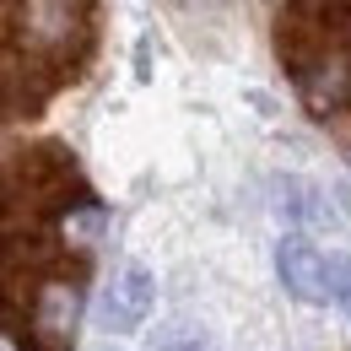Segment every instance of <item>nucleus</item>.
I'll use <instances>...</instances> for the list:
<instances>
[{
  "label": "nucleus",
  "mask_w": 351,
  "mask_h": 351,
  "mask_svg": "<svg viewBox=\"0 0 351 351\" xmlns=\"http://www.w3.org/2000/svg\"><path fill=\"white\" fill-rule=\"evenodd\" d=\"M0 211H5V200H0ZM5 249H11V243H5V217H0V260H5Z\"/></svg>",
  "instance_id": "10"
},
{
  "label": "nucleus",
  "mask_w": 351,
  "mask_h": 351,
  "mask_svg": "<svg viewBox=\"0 0 351 351\" xmlns=\"http://www.w3.org/2000/svg\"><path fill=\"white\" fill-rule=\"evenodd\" d=\"M146 351H221V341H217V330H211L206 319L173 313V319H162V324L152 330Z\"/></svg>",
  "instance_id": "7"
},
{
  "label": "nucleus",
  "mask_w": 351,
  "mask_h": 351,
  "mask_svg": "<svg viewBox=\"0 0 351 351\" xmlns=\"http://www.w3.org/2000/svg\"><path fill=\"white\" fill-rule=\"evenodd\" d=\"M97 351H114V346H97Z\"/></svg>",
  "instance_id": "12"
},
{
  "label": "nucleus",
  "mask_w": 351,
  "mask_h": 351,
  "mask_svg": "<svg viewBox=\"0 0 351 351\" xmlns=\"http://www.w3.org/2000/svg\"><path fill=\"white\" fill-rule=\"evenodd\" d=\"M330 270H335V303L351 319V254H330Z\"/></svg>",
  "instance_id": "8"
},
{
  "label": "nucleus",
  "mask_w": 351,
  "mask_h": 351,
  "mask_svg": "<svg viewBox=\"0 0 351 351\" xmlns=\"http://www.w3.org/2000/svg\"><path fill=\"white\" fill-rule=\"evenodd\" d=\"M0 351H38L33 341H22V335H11L5 324H0Z\"/></svg>",
  "instance_id": "9"
},
{
  "label": "nucleus",
  "mask_w": 351,
  "mask_h": 351,
  "mask_svg": "<svg viewBox=\"0 0 351 351\" xmlns=\"http://www.w3.org/2000/svg\"><path fill=\"white\" fill-rule=\"evenodd\" d=\"M281 60L292 71V87L308 114L330 119L351 108V38L330 16L303 27L292 11H281Z\"/></svg>",
  "instance_id": "1"
},
{
  "label": "nucleus",
  "mask_w": 351,
  "mask_h": 351,
  "mask_svg": "<svg viewBox=\"0 0 351 351\" xmlns=\"http://www.w3.org/2000/svg\"><path fill=\"white\" fill-rule=\"evenodd\" d=\"M276 276L287 287V298H298L308 308H330L335 303V270H330V254L308 238V232H287L276 243Z\"/></svg>",
  "instance_id": "3"
},
{
  "label": "nucleus",
  "mask_w": 351,
  "mask_h": 351,
  "mask_svg": "<svg viewBox=\"0 0 351 351\" xmlns=\"http://www.w3.org/2000/svg\"><path fill=\"white\" fill-rule=\"evenodd\" d=\"M16 38L33 60L65 65L87 44V16H82L76 0H27L22 16H16Z\"/></svg>",
  "instance_id": "2"
},
{
  "label": "nucleus",
  "mask_w": 351,
  "mask_h": 351,
  "mask_svg": "<svg viewBox=\"0 0 351 351\" xmlns=\"http://www.w3.org/2000/svg\"><path fill=\"white\" fill-rule=\"evenodd\" d=\"M270 189H276V211L287 221H298V227H346L341 206L313 178H276Z\"/></svg>",
  "instance_id": "6"
},
{
  "label": "nucleus",
  "mask_w": 351,
  "mask_h": 351,
  "mask_svg": "<svg viewBox=\"0 0 351 351\" xmlns=\"http://www.w3.org/2000/svg\"><path fill=\"white\" fill-rule=\"evenodd\" d=\"M82 281L76 276H49L44 287L33 292L27 308V330H33V346L38 351H71L76 341V324H82Z\"/></svg>",
  "instance_id": "4"
},
{
  "label": "nucleus",
  "mask_w": 351,
  "mask_h": 351,
  "mask_svg": "<svg viewBox=\"0 0 351 351\" xmlns=\"http://www.w3.org/2000/svg\"><path fill=\"white\" fill-rule=\"evenodd\" d=\"M346 162H351V141H346Z\"/></svg>",
  "instance_id": "11"
},
{
  "label": "nucleus",
  "mask_w": 351,
  "mask_h": 351,
  "mask_svg": "<svg viewBox=\"0 0 351 351\" xmlns=\"http://www.w3.org/2000/svg\"><path fill=\"white\" fill-rule=\"evenodd\" d=\"M152 298H157V276H152L141 260H125L119 270H114V281L103 287V298H97V308H92V319H97V330L125 335V330H135V324H146Z\"/></svg>",
  "instance_id": "5"
}]
</instances>
